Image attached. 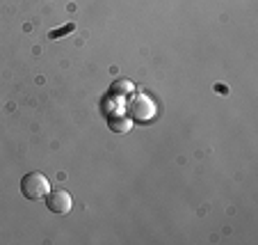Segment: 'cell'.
I'll list each match as a JSON object with an SVG mask.
<instances>
[{"label": "cell", "mask_w": 258, "mask_h": 245, "mask_svg": "<svg viewBox=\"0 0 258 245\" xmlns=\"http://www.w3.org/2000/svg\"><path fill=\"white\" fill-rule=\"evenodd\" d=\"M50 192V181L46 174L41 172H28L23 179H21V195L30 202H37L41 197H46Z\"/></svg>", "instance_id": "obj_1"}, {"label": "cell", "mask_w": 258, "mask_h": 245, "mask_svg": "<svg viewBox=\"0 0 258 245\" xmlns=\"http://www.w3.org/2000/svg\"><path fill=\"white\" fill-rule=\"evenodd\" d=\"M128 110H131V117L140 124L151 122V119L156 117V103L151 101L149 94H133Z\"/></svg>", "instance_id": "obj_2"}, {"label": "cell", "mask_w": 258, "mask_h": 245, "mask_svg": "<svg viewBox=\"0 0 258 245\" xmlns=\"http://www.w3.org/2000/svg\"><path fill=\"white\" fill-rule=\"evenodd\" d=\"M110 128H112L114 133H126L133 128V122L126 115H112V117H110Z\"/></svg>", "instance_id": "obj_5"}, {"label": "cell", "mask_w": 258, "mask_h": 245, "mask_svg": "<svg viewBox=\"0 0 258 245\" xmlns=\"http://www.w3.org/2000/svg\"><path fill=\"white\" fill-rule=\"evenodd\" d=\"M71 195H69L64 188H55L46 195V206H48V211L57 213V216H64V213L71 211Z\"/></svg>", "instance_id": "obj_3"}, {"label": "cell", "mask_w": 258, "mask_h": 245, "mask_svg": "<svg viewBox=\"0 0 258 245\" xmlns=\"http://www.w3.org/2000/svg\"><path fill=\"white\" fill-rule=\"evenodd\" d=\"M135 94V85L131 80H114L110 85V96H117V99H131Z\"/></svg>", "instance_id": "obj_4"}]
</instances>
